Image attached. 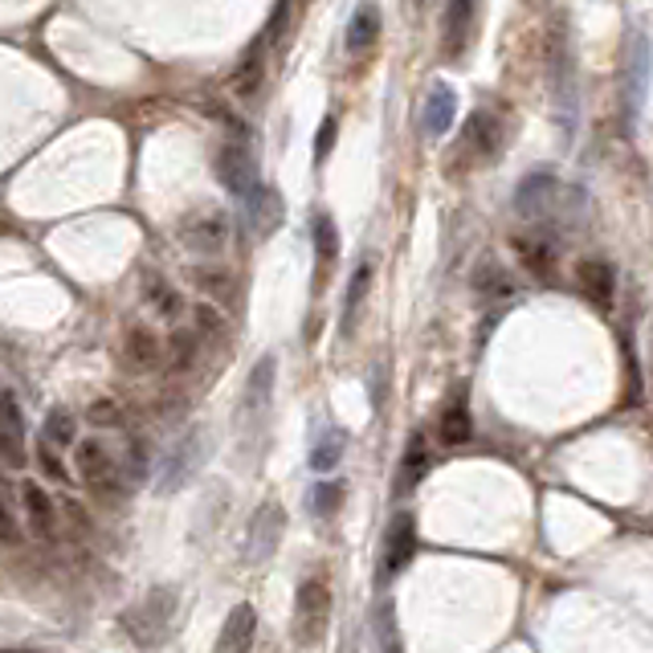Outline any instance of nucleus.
<instances>
[{"label": "nucleus", "instance_id": "13", "mask_svg": "<svg viewBox=\"0 0 653 653\" xmlns=\"http://www.w3.org/2000/svg\"><path fill=\"white\" fill-rule=\"evenodd\" d=\"M474 29H478V0H450L445 4V29H441L445 58H462L474 41Z\"/></svg>", "mask_w": 653, "mask_h": 653}, {"label": "nucleus", "instance_id": "18", "mask_svg": "<svg viewBox=\"0 0 653 653\" xmlns=\"http://www.w3.org/2000/svg\"><path fill=\"white\" fill-rule=\"evenodd\" d=\"M376 37H380V9L364 0L348 21V53H368L376 46Z\"/></svg>", "mask_w": 653, "mask_h": 653}, {"label": "nucleus", "instance_id": "28", "mask_svg": "<svg viewBox=\"0 0 653 653\" xmlns=\"http://www.w3.org/2000/svg\"><path fill=\"white\" fill-rule=\"evenodd\" d=\"M311 237H315V253L323 262H336L339 253V234H336V221L327 217V213H318L315 225H311Z\"/></svg>", "mask_w": 653, "mask_h": 653}, {"label": "nucleus", "instance_id": "3", "mask_svg": "<svg viewBox=\"0 0 653 653\" xmlns=\"http://www.w3.org/2000/svg\"><path fill=\"white\" fill-rule=\"evenodd\" d=\"M327 625H331V588H327V580H302L294 592V620H290L294 641L318 645Z\"/></svg>", "mask_w": 653, "mask_h": 653}, {"label": "nucleus", "instance_id": "9", "mask_svg": "<svg viewBox=\"0 0 653 653\" xmlns=\"http://www.w3.org/2000/svg\"><path fill=\"white\" fill-rule=\"evenodd\" d=\"M564 197H568V188L555 185L552 176H527L515 192V213L527 221H548L555 217V209H564Z\"/></svg>", "mask_w": 653, "mask_h": 653}, {"label": "nucleus", "instance_id": "11", "mask_svg": "<svg viewBox=\"0 0 653 653\" xmlns=\"http://www.w3.org/2000/svg\"><path fill=\"white\" fill-rule=\"evenodd\" d=\"M180 241H185L192 253H221L225 241H229V217L217 213V209H204L197 217H185Z\"/></svg>", "mask_w": 653, "mask_h": 653}, {"label": "nucleus", "instance_id": "27", "mask_svg": "<svg viewBox=\"0 0 653 653\" xmlns=\"http://www.w3.org/2000/svg\"><path fill=\"white\" fill-rule=\"evenodd\" d=\"M519 258L536 278H552L555 274V250L548 241H519Z\"/></svg>", "mask_w": 653, "mask_h": 653}, {"label": "nucleus", "instance_id": "4", "mask_svg": "<svg viewBox=\"0 0 653 653\" xmlns=\"http://www.w3.org/2000/svg\"><path fill=\"white\" fill-rule=\"evenodd\" d=\"M209 457V434L204 429H192L188 437H180L176 445L168 450V457L160 462V494H176L188 478H197V469L204 466Z\"/></svg>", "mask_w": 653, "mask_h": 653}, {"label": "nucleus", "instance_id": "22", "mask_svg": "<svg viewBox=\"0 0 653 653\" xmlns=\"http://www.w3.org/2000/svg\"><path fill=\"white\" fill-rule=\"evenodd\" d=\"M437 434H441L445 445H462V441H469L474 425H469V409H466L462 397L445 404V413H441V420H437Z\"/></svg>", "mask_w": 653, "mask_h": 653}, {"label": "nucleus", "instance_id": "16", "mask_svg": "<svg viewBox=\"0 0 653 653\" xmlns=\"http://www.w3.org/2000/svg\"><path fill=\"white\" fill-rule=\"evenodd\" d=\"M253 637H258V613H253V604H234L225 625H221L217 653H250Z\"/></svg>", "mask_w": 653, "mask_h": 653}, {"label": "nucleus", "instance_id": "5", "mask_svg": "<svg viewBox=\"0 0 653 653\" xmlns=\"http://www.w3.org/2000/svg\"><path fill=\"white\" fill-rule=\"evenodd\" d=\"M286 531V511L278 503H262L253 511L250 527H246V543H241V560L246 564H266L269 555L278 552Z\"/></svg>", "mask_w": 653, "mask_h": 653}, {"label": "nucleus", "instance_id": "1", "mask_svg": "<svg viewBox=\"0 0 653 653\" xmlns=\"http://www.w3.org/2000/svg\"><path fill=\"white\" fill-rule=\"evenodd\" d=\"M176 608H180V597H176V588H148L139 601L123 613V629L131 637L135 645H143V650H155L160 641H168L172 633V620H176Z\"/></svg>", "mask_w": 653, "mask_h": 653}, {"label": "nucleus", "instance_id": "15", "mask_svg": "<svg viewBox=\"0 0 653 653\" xmlns=\"http://www.w3.org/2000/svg\"><path fill=\"white\" fill-rule=\"evenodd\" d=\"M213 172H217V180L234 197H241V192H250L253 185H258V176H253V155L241 143H225V148L217 151V160H213Z\"/></svg>", "mask_w": 653, "mask_h": 653}, {"label": "nucleus", "instance_id": "25", "mask_svg": "<svg viewBox=\"0 0 653 653\" xmlns=\"http://www.w3.org/2000/svg\"><path fill=\"white\" fill-rule=\"evenodd\" d=\"M123 352H127V364L131 368H151L155 360H160V343H155V336L151 331H143V327H131L127 331V343H123Z\"/></svg>", "mask_w": 653, "mask_h": 653}, {"label": "nucleus", "instance_id": "31", "mask_svg": "<svg viewBox=\"0 0 653 653\" xmlns=\"http://www.w3.org/2000/svg\"><path fill=\"white\" fill-rule=\"evenodd\" d=\"M368 282H372V266L368 262H360L352 274V290H348V318L355 315V306L364 302V294H368Z\"/></svg>", "mask_w": 653, "mask_h": 653}, {"label": "nucleus", "instance_id": "12", "mask_svg": "<svg viewBox=\"0 0 653 653\" xmlns=\"http://www.w3.org/2000/svg\"><path fill=\"white\" fill-rule=\"evenodd\" d=\"M25 457H29V450H25V417L17 409V397L0 392V462L21 469Z\"/></svg>", "mask_w": 653, "mask_h": 653}, {"label": "nucleus", "instance_id": "10", "mask_svg": "<svg viewBox=\"0 0 653 653\" xmlns=\"http://www.w3.org/2000/svg\"><path fill=\"white\" fill-rule=\"evenodd\" d=\"M506 143V123L494 111H474L462 127V143L457 151H466L474 160H494Z\"/></svg>", "mask_w": 653, "mask_h": 653}, {"label": "nucleus", "instance_id": "21", "mask_svg": "<svg viewBox=\"0 0 653 653\" xmlns=\"http://www.w3.org/2000/svg\"><path fill=\"white\" fill-rule=\"evenodd\" d=\"M343 450H348V434H343V429H336V425H327V429L318 434L315 450H311V469H315V474L336 469L339 457H343Z\"/></svg>", "mask_w": 653, "mask_h": 653}, {"label": "nucleus", "instance_id": "14", "mask_svg": "<svg viewBox=\"0 0 653 653\" xmlns=\"http://www.w3.org/2000/svg\"><path fill=\"white\" fill-rule=\"evenodd\" d=\"M413 555H417V523H413V515H397V519L388 523L380 576H397V572H404Z\"/></svg>", "mask_w": 653, "mask_h": 653}, {"label": "nucleus", "instance_id": "30", "mask_svg": "<svg viewBox=\"0 0 653 653\" xmlns=\"http://www.w3.org/2000/svg\"><path fill=\"white\" fill-rule=\"evenodd\" d=\"M0 539L4 543H17L21 539V523H17V511H13V494H9V486L0 482Z\"/></svg>", "mask_w": 653, "mask_h": 653}, {"label": "nucleus", "instance_id": "26", "mask_svg": "<svg viewBox=\"0 0 653 653\" xmlns=\"http://www.w3.org/2000/svg\"><path fill=\"white\" fill-rule=\"evenodd\" d=\"M41 437H46L50 445H58V450L74 445V441H78V420H74V413L53 409L50 417H46V425H41Z\"/></svg>", "mask_w": 653, "mask_h": 653}, {"label": "nucleus", "instance_id": "24", "mask_svg": "<svg viewBox=\"0 0 653 653\" xmlns=\"http://www.w3.org/2000/svg\"><path fill=\"white\" fill-rule=\"evenodd\" d=\"M425 469H429V450H425V437H409V450H404V462H401V478H397V490H413V486L425 478Z\"/></svg>", "mask_w": 653, "mask_h": 653}, {"label": "nucleus", "instance_id": "29", "mask_svg": "<svg viewBox=\"0 0 653 653\" xmlns=\"http://www.w3.org/2000/svg\"><path fill=\"white\" fill-rule=\"evenodd\" d=\"M339 503H343V486H339V482H318L315 490H311V511H315L318 519L336 515Z\"/></svg>", "mask_w": 653, "mask_h": 653}, {"label": "nucleus", "instance_id": "8", "mask_svg": "<svg viewBox=\"0 0 653 653\" xmlns=\"http://www.w3.org/2000/svg\"><path fill=\"white\" fill-rule=\"evenodd\" d=\"M241 217H246V234H250L253 241H266V237L282 225L286 204L269 185H253L250 192H241Z\"/></svg>", "mask_w": 653, "mask_h": 653}, {"label": "nucleus", "instance_id": "20", "mask_svg": "<svg viewBox=\"0 0 653 653\" xmlns=\"http://www.w3.org/2000/svg\"><path fill=\"white\" fill-rule=\"evenodd\" d=\"M580 286H585L588 299H597V306H608V302H613V290H617V274H613L608 262L592 258V262L580 266Z\"/></svg>", "mask_w": 653, "mask_h": 653}, {"label": "nucleus", "instance_id": "23", "mask_svg": "<svg viewBox=\"0 0 653 653\" xmlns=\"http://www.w3.org/2000/svg\"><path fill=\"white\" fill-rule=\"evenodd\" d=\"M274 392V355L258 360V368L250 372V388H246V413H262Z\"/></svg>", "mask_w": 653, "mask_h": 653}, {"label": "nucleus", "instance_id": "32", "mask_svg": "<svg viewBox=\"0 0 653 653\" xmlns=\"http://www.w3.org/2000/svg\"><path fill=\"white\" fill-rule=\"evenodd\" d=\"M37 462H41V469H46L50 478H58V482H70V474H66V466H62V457L53 453V445L46 441V437L37 441Z\"/></svg>", "mask_w": 653, "mask_h": 653}, {"label": "nucleus", "instance_id": "34", "mask_svg": "<svg viewBox=\"0 0 653 653\" xmlns=\"http://www.w3.org/2000/svg\"><path fill=\"white\" fill-rule=\"evenodd\" d=\"M0 653H25V650H0Z\"/></svg>", "mask_w": 653, "mask_h": 653}, {"label": "nucleus", "instance_id": "33", "mask_svg": "<svg viewBox=\"0 0 653 653\" xmlns=\"http://www.w3.org/2000/svg\"><path fill=\"white\" fill-rule=\"evenodd\" d=\"M331 143H336V118H327V123H323V135L315 139V155H318V160H323V155L331 151Z\"/></svg>", "mask_w": 653, "mask_h": 653}, {"label": "nucleus", "instance_id": "17", "mask_svg": "<svg viewBox=\"0 0 653 653\" xmlns=\"http://www.w3.org/2000/svg\"><path fill=\"white\" fill-rule=\"evenodd\" d=\"M21 506H25V523L37 539H53L58 536V515H53L50 494L41 490L37 482H21Z\"/></svg>", "mask_w": 653, "mask_h": 653}, {"label": "nucleus", "instance_id": "2", "mask_svg": "<svg viewBox=\"0 0 653 653\" xmlns=\"http://www.w3.org/2000/svg\"><path fill=\"white\" fill-rule=\"evenodd\" d=\"M650 74H653V46L650 37L633 29L625 58H620V99H625V118H637L650 95Z\"/></svg>", "mask_w": 653, "mask_h": 653}, {"label": "nucleus", "instance_id": "7", "mask_svg": "<svg viewBox=\"0 0 653 653\" xmlns=\"http://www.w3.org/2000/svg\"><path fill=\"white\" fill-rule=\"evenodd\" d=\"M78 474L95 494H115L123 486V462L102 441H78Z\"/></svg>", "mask_w": 653, "mask_h": 653}, {"label": "nucleus", "instance_id": "6", "mask_svg": "<svg viewBox=\"0 0 653 653\" xmlns=\"http://www.w3.org/2000/svg\"><path fill=\"white\" fill-rule=\"evenodd\" d=\"M552 86H555V111H560V123H564V131L572 135V127H576V102H580V90H576V58H572L568 29H560V34H555Z\"/></svg>", "mask_w": 653, "mask_h": 653}, {"label": "nucleus", "instance_id": "19", "mask_svg": "<svg viewBox=\"0 0 653 653\" xmlns=\"http://www.w3.org/2000/svg\"><path fill=\"white\" fill-rule=\"evenodd\" d=\"M453 115H457V95L445 83H437L425 99V131L445 135L453 127Z\"/></svg>", "mask_w": 653, "mask_h": 653}]
</instances>
